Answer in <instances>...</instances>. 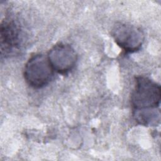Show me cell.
Wrapping results in <instances>:
<instances>
[{
  "mask_svg": "<svg viewBox=\"0 0 161 161\" xmlns=\"http://www.w3.org/2000/svg\"><path fill=\"white\" fill-rule=\"evenodd\" d=\"M47 57L54 71L62 75L70 72L77 61L75 50L70 45L62 43L54 45L48 52Z\"/></svg>",
  "mask_w": 161,
  "mask_h": 161,
  "instance_id": "obj_4",
  "label": "cell"
},
{
  "mask_svg": "<svg viewBox=\"0 0 161 161\" xmlns=\"http://www.w3.org/2000/svg\"><path fill=\"white\" fill-rule=\"evenodd\" d=\"M112 36L116 44L126 53H133L139 50L145 39L144 33L140 28L122 23L114 25Z\"/></svg>",
  "mask_w": 161,
  "mask_h": 161,
  "instance_id": "obj_3",
  "label": "cell"
},
{
  "mask_svg": "<svg viewBox=\"0 0 161 161\" xmlns=\"http://www.w3.org/2000/svg\"><path fill=\"white\" fill-rule=\"evenodd\" d=\"M1 54L9 55L19 49L22 42V33L19 25L13 19H6L1 25Z\"/></svg>",
  "mask_w": 161,
  "mask_h": 161,
  "instance_id": "obj_5",
  "label": "cell"
},
{
  "mask_svg": "<svg viewBox=\"0 0 161 161\" xmlns=\"http://www.w3.org/2000/svg\"><path fill=\"white\" fill-rule=\"evenodd\" d=\"M160 96L159 84L144 76L135 78V86L131 96L134 110L157 108L160 105Z\"/></svg>",
  "mask_w": 161,
  "mask_h": 161,
  "instance_id": "obj_1",
  "label": "cell"
},
{
  "mask_svg": "<svg viewBox=\"0 0 161 161\" xmlns=\"http://www.w3.org/2000/svg\"><path fill=\"white\" fill-rule=\"evenodd\" d=\"M53 72L47 56L38 53L32 55L26 63L24 77L30 86L40 89L49 84Z\"/></svg>",
  "mask_w": 161,
  "mask_h": 161,
  "instance_id": "obj_2",
  "label": "cell"
},
{
  "mask_svg": "<svg viewBox=\"0 0 161 161\" xmlns=\"http://www.w3.org/2000/svg\"><path fill=\"white\" fill-rule=\"evenodd\" d=\"M135 120L145 126L156 125L160 121V111L155 109L134 110Z\"/></svg>",
  "mask_w": 161,
  "mask_h": 161,
  "instance_id": "obj_6",
  "label": "cell"
}]
</instances>
